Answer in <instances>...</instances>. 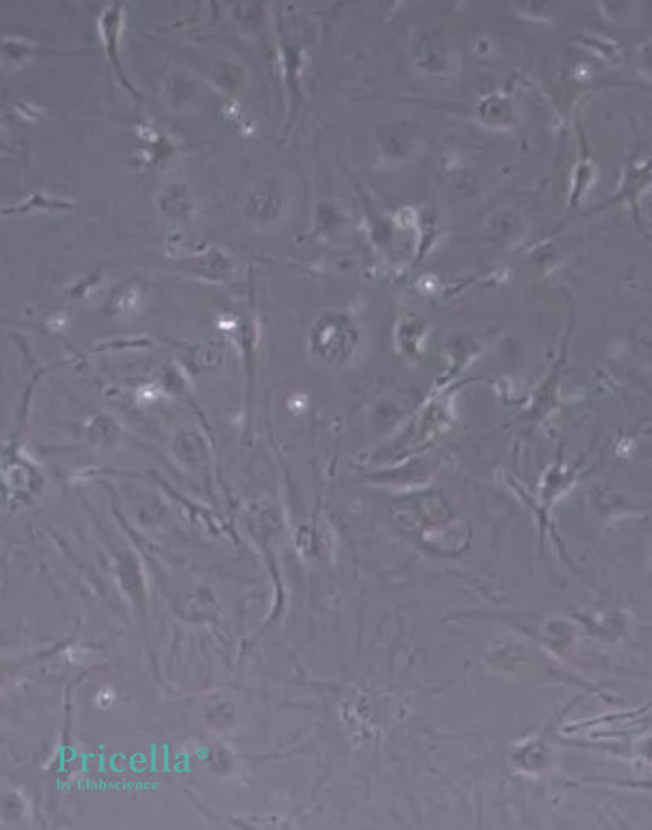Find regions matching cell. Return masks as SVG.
I'll return each instance as SVG.
<instances>
[{"instance_id":"obj_1","label":"cell","mask_w":652,"mask_h":830,"mask_svg":"<svg viewBox=\"0 0 652 830\" xmlns=\"http://www.w3.org/2000/svg\"><path fill=\"white\" fill-rule=\"evenodd\" d=\"M121 5H109L106 11L102 13L99 19V33H101L102 41L106 44L107 55H109L110 63L115 68L116 76L123 83V87L134 96V98L142 99V94L137 91V88L129 82L126 73L121 66L120 55H118V35H120L121 24Z\"/></svg>"}]
</instances>
